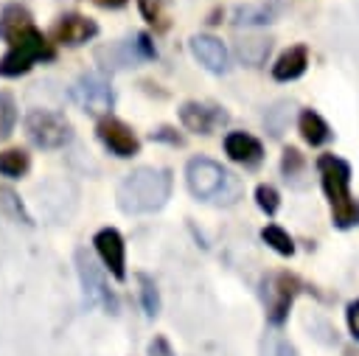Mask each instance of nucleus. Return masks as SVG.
<instances>
[{
  "mask_svg": "<svg viewBox=\"0 0 359 356\" xmlns=\"http://www.w3.org/2000/svg\"><path fill=\"white\" fill-rule=\"evenodd\" d=\"M348 328H351L353 339H359V300H353L348 306Z\"/></svg>",
  "mask_w": 359,
  "mask_h": 356,
  "instance_id": "c756f323",
  "label": "nucleus"
},
{
  "mask_svg": "<svg viewBox=\"0 0 359 356\" xmlns=\"http://www.w3.org/2000/svg\"><path fill=\"white\" fill-rule=\"evenodd\" d=\"M17 126V101L8 90H0V140L11 137Z\"/></svg>",
  "mask_w": 359,
  "mask_h": 356,
  "instance_id": "5701e85b",
  "label": "nucleus"
},
{
  "mask_svg": "<svg viewBox=\"0 0 359 356\" xmlns=\"http://www.w3.org/2000/svg\"><path fill=\"white\" fill-rule=\"evenodd\" d=\"M261 238H264L275 252H280V255H292V252H294V241H292V238H289V233H286V230H280L278 224L264 227V230H261Z\"/></svg>",
  "mask_w": 359,
  "mask_h": 356,
  "instance_id": "b1692460",
  "label": "nucleus"
},
{
  "mask_svg": "<svg viewBox=\"0 0 359 356\" xmlns=\"http://www.w3.org/2000/svg\"><path fill=\"white\" fill-rule=\"evenodd\" d=\"M95 59L101 62V67L107 70H115V67H129L132 62L143 59L140 48H137V39L132 42H118V45H107V48H98L95 50Z\"/></svg>",
  "mask_w": 359,
  "mask_h": 356,
  "instance_id": "dca6fc26",
  "label": "nucleus"
},
{
  "mask_svg": "<svg viewBox=\"0 0 359 356\" xmlns=\"http://www.w3.org/2000/svg\"><path fill=\"white\" fill-rule=\"evenodd\" d=\"M93 247L98 252V258L104 261V266L112 272L115 280H126V247H123V235L115 227H101L93 235Z\"/></svg>",
  "mask_w": 359,
  "mask_h": 356,
  "instance_id": "1a4fd4ad",
  "label": "nucleus"
},
{
  "mask_svg": "<svg viewBox=\"0 0 359 356\" xmlns=\"http://www.w3.org/2000/svg\"><path fill=\"white\" fill-rule=\"evenodd\" d=\"M224 154L233 160V163H241V165H258L261 157H264V149L261 143L247 135V132H230L224 137Z\"/></svg>",
  "mask_w": 359,
  "mask_h": 356,
  "instance_id": "4468645a",
  "label": "nucleus"
},
{
  "mask_svg": "<svg viewBox=\"0 0 359 356\" xmlns=\"http://www.w3.org/2000/svg\"><path fill=\"white\" fill-rule=\"evenodd\" d=\"M98 140L115 154V157H135L140 151V140L137 135L132 132V126H126L121 118H112V115H104L98 118Z\"/></svg>",
  "mask_w": 359,
  "mask_h": 356,
  "instance_id": "6e6552de",
  "label": "nucleus"
},
{
  "mask_svg": "<svg viewBox=\"0 0 359 356\" xmlns=\"http://www.w3.org/2000/svg\"><path fill=\"white\" fill-rule=\"evenodd\" d=\"M53 56H56V53H53L50 42L42 36V31L28 28L20 39L11 42L8 53L0 59V76H6V78L22 76V73H28V70L34 67V62H39V59L50 62Z\"/></svg>",
  "mask_w": 359,
  "mask_h": 356,
  "instance_id": "20e7f679",
  "label": "nucleus"
},
{
  "mask_svg": "<svg viewBox=\"0 0 359 356\" xmlns=\"http://www.w3.org/2000/svg\"><path fill=\"white\" fill-rule=\"evenodd\" d=\"M0 213H3L6 219L17 221V224H25V227L34 224V219H31V213L25 210L20 193H17L14 188H8V185H0Z\"/></svg>",
  "mask_w": 359,
  "mask_h": 356,
  "instance_id": "aec40b11",
  "label": "nucleus"
},
{
  "mask_svg": "<svg viewBox=\"0 0 359 356\" xmlns=\"http://www.w3.org/2000/svg\"><path fill=\"white\" fill-rule=\"evenodd\" d=\"M275 356H297V350H294L289 342H280L278 350H275Z\"/></svg>",
  "mask_w": 359,
  "mask_h": 356,
  "instance_id": "473e14b6",
  "label": "nucleus"
},
{
  "mask_svg": "<svg viewBox=\"0 0 359 356\" xmlns=\"http://www.w3.org/2000/svg\"><path fill=\"white\" fill-rule=\"evenodd\" d=\"M297 286H300V280L294 275H275L269 280V289H272L269 292V320L275 325H280L286 320V311L292 306V297L297 294Z\"/></svg>",
  "mask_w": 359,
  "mask_h": 356,
  "instance_id": "f8f14e48",
  "label": "nucleus"
},
{
  "mask_svg": "<svg viewBox=\"0 0 359 356\" xmlns=\"http://www.w3.org/2000/svg\"><path fill=\"white\" fill-rule=\"evenodd\" d=\"M236 25H258V22H269V11L261 6H241L236 11Z\"/></svg>",
  "mask_w": 359,
  "mask_h": 356,
  "instance_id": "cd10ccee",
  "label": "nucleus"
},
{
  "mask_svg": "<svg viewBox=\"0 0 359 356\" xmlns=\"http://www.w3.org/2000/svg\"><path fill=\"white\" fill-rule=\"evenodd\" d=\"M269 48H272V42H269L266 36L247 34V36H238V39H236V53H238V59H241L244 64H250V67L264 64L266 56H269Z\"/></svg>",
  "mask_w": 359,
  "mask_h": 356,
  "instance_id": "a211bd4d",
  "label": "nucleus"
},
{
  "mask_svg": "<svg viewBox=\"0 0 359 356\" xmlns=\"http://www.w3.org/2000/svg\"><path fill=\"white\" fill-rule=\"evenodd\" d=\"M137 283H140V303H143L146 317H157L160 314V294H157L154 280L149 275H137Z\"/></svg>",
  "mask_w": 359,
  "mask_h": 356,
  "instance_id": "393cba45",
  "label": "nucleus"
},
{
  "mask_svg": "<svg viewBox=\"0 0 359 356\" xmlns=\"http://www.w3.org/2000/svg\"><path fill=\"white\" fill-rule=\"evenodd\" d=\"M137 6H140V14L146 17V22H151L157 31L168 28V14L163 8V0H137Z\"/></svg>",
  "mask_w": 359,
  "mask_h": 356,
  "instance_id": "bb28decb",
  "label": "nucleus"
},
{
  "mask_svg": "<svg viewBox=\"0 0 359 356\" xmlns=\"http://www.w3.org/2000/svg\"><path fill=\"white\" fill-rule=\"evenodd\" d=\"M95 34H98L95 20H90L84 14H62L50 28V39L65 48H79V45L90 42Z\"/></svg>",
  "mask_w": 359,
  "mask_h": 356,
  "instance_id": "9d476101",
  "label": "nucleus"
},
{
  "mask_svg": "<svg viewBox=\"0 0 359 356\" xmlns=\"http://www.w3.org/2000/svg\"><path fill=\"white\" fill-rule=\"evenodd\" d=\"M28 168H31L28 151H22V149H6V151H0V174L3 177H11V179L25 177Z\"/></svg>",
  "mask_w": 359,
  "mask_h": 356,
  "instance_id": "412c9836",
  "label": "nucleus"
},
{
  "mask_svg": "<svg viewBox=\"0 0 359 356\" xmlns=\"http://www.w3.org/2000/svg\"><path fill=\"white\" fill-rule=\"evenodd\" d=\"M95 6H101V8H121V6H126L129 0H93Z\"/></svg>",
  "mask_w": 359,
  "mask_h": 356,
  "instance_id": "2f4dec72",
  "label": "nucleus"
},
{
  "mask_svg": "<svg viewBox=\"0 0 359 356\" xmlns=\"http://www.w3.org/2000/svg\"><path fill=\"white\" fill-rule=\"evenodd\" d=\"M297 126H300V135H303V140L309 143V146H323L328 137H331V129H328V123L317 115V112H311V109H306V112H300V121H297Z\"/></svg>",
  "mask_w": 359,
  "mask_h": 356,
  "instance_id": "6ab92c4d",
  "label": "nucleus"
},
{
  "mask_svg": "<svg viewBox=\"0 0 359 356\" xmlns=\"http://www.w3.org/2000/svg\"><path fill=\"white\" fill-rule=\"evenodd\" d=\"M306 64H309L306 48H303V45H294V48H289V50H283V53L278 56V62L272 64V76H275L278 81H292V78L303 76Z\"/></svg>",
  "mask_w": 359,
  "mask_h": 356,
  "instance_id": "f3484780",
  "label": "nucleus"
},
{
  "mask_svg": "<svg viewBox=\"0 0 359 356\" xmlns=\"http://www.w3.org/2000/svg\"><path fill=\"white\" fill-rule=\"evenodd\" d=\"M76 269H79V280H81L87 306H98L107 314H118V308H121L118 294L109 289L104 269L93 261V255L87 249H76Z\"/></svg>",
  "mask_w": 359,
  "mask_h": 356,
  "instance_id": "39448f33",
  "label": "nucleus"
},
{
  "mask_svg": "<svg viewBox=\"0 0 359 356\" xmlns=\"http://www.w3.org/2000/svg\"><path fill=\"white\" fill-rule=\"evenodd\" d=\"M180 121L185 129L196 132V135H210L219 123L227 121V112H222L219 107H208L199 101H185L180 107Z\"/></svg>",
  "mask_w": 359,
  "mask_h": 356,
  "instance_id": "9b49d317",
  "label": "nucleus"
},
{
  "mask_svg": "<svg viewBox=\"0 0 359 356\" xmlns=\"http://www.w3.org/2000/svg\"><path fill=\"white\" fill-rule=\"evenodd\" d=\"M70 95L84 112L98 115V118H104L112 109V101H115L109 81L104 76H98V73H87V76L76 78V84L70 87Z\"/></svg>",
  "mask_w": 359,
  "mask_h": 356,
  "instance_id": "0eeeda50",
  "label": "nucleus"
},
{
  "mask_svg": "<svg viewBox=\"0 0 359 356\" xmlns=\"http://www.w3.org/2000/svg\"><path fill=\"white\" fill-rule=\"evenodd\" d=\"M135 39H137V48H140L143 59H154V56H157V50H154V45H151V39H149L146 34H135Z\"/></svg>",
  "mask_w": 359,
  "mask_h": 356,
  "instance_id": "7c9ffc66",
  "label": "nucleus"
},
{
  "mask_svg": "<svg viewBox=\"0 0 359 356\" xmlns=\"http://www.w3.org/2000/svg\"><path fill=\"white\" fill-rule=\"evenodd\" d=\"M289 118H292V104H289V101L272 104V107L266 109V115H264L266 132H269L272 137H280V135L286 132V126H289Z\"/></svg>",
  "mask_w": 359,
  "mask_h": 356,
  "instance_id": "4be33fe9",
  "label": "nucleus"
},
{
  "mask_svg": "<svg viewBox=\"0 0 359 356\" xmlns=\"http://www.w3.org/2000/svg\"><path fill=\"white\" fill-rule=\"evenodd\" d=\"M25 135L36 149H62L73 140V123L50 109H31L25 115Z\"/></svg>",
  "mask_w": 359,
  "mask_h": 356,
  "instance_id": "423d86ee",
  "label": "nucleus"
},
{
  "mask_svg": "<svg viewBox=\"0 0 359 356\" xmlns=\"http://www.w3.org/2000/svg\"><path fill=\"white\" fill-rule=\"evenodd\" d=\"M320 177H323V191L331 202L334 210V224L337 227H353L359 224V205L348 193V179H351V165L334 154H323L317 160Z\"/></svg>",
  "mask_w": 359,
  "mask_h": 356,
  "instance_id": "7ed1b4c3",
  "label": "nucleus"
},
{
  "mask_svg": "<svg viewBox=\"0 0 359 356\" xmlns=\"http://www.w3.org/2000/svg\"><path fill=\"white\" fill-rule=\"evenodd\" d=\"M280 171H283V177H286L289 182L300 185V182H297V177H303V171H306V160H303V154H300L297 149H292V146H289V149L283 151Z\"/></svg>",
  "mask_w": 359,
  "mask_h": 356,
  "instance_id": "a878e982",
  "label": "nucleus"
},
{
  "mask_svg": "<svg viewBox=\"0 0 359 356\" xmlns=\"http://www.w3.org/2000/svg\"><path fill=\"white\" fill-rule=\"evenodd\" d=\"M28 28H34V20H31V11L20 3H11L0 11V39H6L8 45L14 39H20Z\"/></svg>",
  "mask_w": 359,
  "mask_h": 356,
  "instance_id": "2eb2a0df",
  "label": "nucleus"
},
{
  "mask_svg": "<svg viewBox=\"0 0 359 356\" xmlns=\"http://www.w3.org/2000/svg\"><path fill=\"white\" fill-rule=\"evenodd\" d=\"M185 179H188V188L196 199L202 202H213V205H236L241 199V179L222 168L216 160H208V157H194L188 160L185 165Z\"/></svg>",
  "mask_w": 359,
  "mask_h": 356,
  "instance_id": "f03ea898",
  "label": "nucleus"
},
{
  "mask_svg": "<svg viewBox=\"0 0 359 356\" xmlns=\"http://www.w3.org/2000/svg\"><path fill=\"white\" fill-rule=\"evenodd\" d=\"M191 53L199 59V64H205L210 73H224L227 70V50L222 45V39L208 36V34H196L191 39Z\"/></svg>",
  "mask_w": 359,
  "mask_h": 356,
  "instance_id": "ddd939ff",
  "label": "nucleus"
},
{
  "mask_svg": "<svg viewBox=\"0 0 359 356\" xmlns=\"http://www.w3.org/2000/svg\"><path fill=\"white\" fill-rule=\"evenodd\" d=\"M118 207L129 216H143L160 210L171 196V171L140 165L129 171L118 185Z\"/></svg>",
  "mask_w": 359,
  "mask_h": 356,
  "instance_id": "f257e3e1",
  "label": "nucleus"
},
{
  "mask_svg": "<svg viewBox=\"0 0 359 356\" xmlns=\"http://www.w3.org/2000/svg\"><path fill=\"white\" fill-rule=\"evenodd\" d=\"M255 199H258V207L264 210V213H275L278 210V205H280V196H278V191L272 188V185H258L255 188Z\"/></svg>",
  "mask_w": 359,
  "mask_h": 356,
  "instance_id": "c85d7f7f",
  "label": "nucleus"
}]
</instances>
